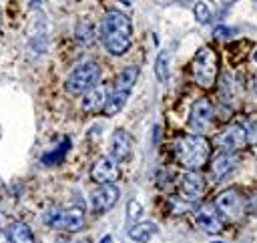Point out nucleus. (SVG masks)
<instances>
[{
    "mask_svg": "<svg viewBox=\"0 0 257 243\" xmlns=\"http://www.w3.org/2000/svg\"><path fill=\"white\" fill-rule=\"evenodd\" d=\"M100 40L110 54L122 56L133 42L131 18L120 10H108L100 20Z\"/></svg>",
    "mask_w": 257,
    "mask_h": 243,
    "instance_id": "obj_1",
    "label": "nucleus"
},
{
    "mask_svg": "<svg viewBox=\"0 0 257 243\" xmlns=\"http://www.w3.org/2000/svg\"><path fill=\"white\" fill-rule=\"evenodd\" d=\"M177 163L187 171H201L211 155V143L203 135H183L173 143Z\"/></svg>",
    "mask_w": 257,
    "mask_h": 243,
    "instance_id": "obj_2",
    "label": "nucleus"
},
{
    "mask_svg": "<svg viewBox=\"0 0 257 243\" xmlns=\"http://www.w3.org/2000/svg\"><path fill=\"white\" fill-rule=\"evenodd\" d=\"M191 70H193L195 82L201 88H213L219 76V54L211 46H201L195 52Z\"/></svg>",
    "mask_w": 257,
    "mask_h": 243,
    "instance_id": "obj_3",
    "label": "nucleus"
},
{
    "mask_svg": "<svg viewBox=\"0 0 257 243\" xmlns=\"http://www.w3.org/2000/svg\"><path fill=\"white\" fill-rule=\"evenodd\" d=\"M42 221L50 229L76 233L84 227V211L78 207H54V209L44 211Z\"/></svg>",
    "mask_w": 257,
    "mask_h": 243,
    "instance_id": "obj_4",
    "label": "nucleus"
},
{
    "mask_svg": "<svg viewBox=\"0 0 257 243\" xmlns=\"http://www.w3.org/2000/svg\"><path fill=\"white\" fill-rule=\"evenodd\" d=\"M98 78H100V66H98L96 62L88 60V62L78 64V66L66 76L64 88H66V92H70V94H84L86 90H90L92 86H96Z\"/></svg>",
    "mask_w": 257,
    "mask_h": 243,
    "instance_id": "obj_5",
    "label": "nucleus"
},
{
    "mask_svg": "<svg viewBox=\"0 0 257 243\" xmlns=\"http://www.w3.org/2000/svg\"><path fill=\"white\" fill-rule=\"evenodd\" d=\"M215 118V108L211 104V100L207 96H201L193 102L191 112H189V129L193 131V135H205Z\"/></svg>",
    "mask_w": 257,
    "mask_h": 243,
    "instance_id": "obj_6",
    "label": "nucleus"
},
{
    "mask_svg": "<svg viewBox=\"0 0 257 243\" xmlns=\"http://www.w3.org/2000/svg\"><path fill=\"white\" fill-rule=\"evenodd\" d=\"M213 207L217 209V213L221 217L235 221V219L243 217V213H245V197L237 189H225L223 193L217 195Z\"/></svg>",
    "mask_w": 257,
    "mask_h": 243,
    "instance_id": "obj_7",
    "label": "nucleus"
},
{
    "mask_svg": "<svg viewBox=\"0 0 257 243\" xmlns=\"http://www.w3.org/2000/svg\"><path fill=\"white\" fill-rule=\"evenodd\" d=\"M213 143H215V147H219L225 153H235V151H239L247 145L245 127L243 125H229L219 135H215Z\"/></svg>",
    "mask_w": 257,
    "mask_h": 243,
    "instance_id": "obj_8",
    "label": "nucleus"
},
{
    "mask_svg": "<svg viewBox=\"0 0 257 243\" xmlns=\"http://www.w3.org/2000/svg\"><path fill=\"white\" fill-rule=\"evenodd\" d=\"M205 187H207L205 177L199 171H185L179 177V193H181V199L187 203L201 199L205 193Z\"/></svg>",
    "mask_w": 257,
    "mask_h": 243,
    "instance_id": "obj_9",
    "label": "nucleus"
},
{
    "mask_svg": "<svg viewBox=\"0 0 257 243\" xmlns=\"http://www.w3.org/2000/svg\"><path fill=\"white\" fill-rule=\"evenodd\" d=\"M193 219H195V225H197L201 231L209 233V235H217V233H221V229H223L221 215L217 213V209H215L213 205H203V207H199V209L195 211Z\"/></svg>",
    "mask_w": 257,
    "mask_h": 243,
    "instance_id": "obj_10",
    "label": "nucleus"
},
{
    "mask_svg": "<svg viewBox=\"0 0 257 243\" xmlns=\"http://www.w3.org/2000/svg\"><path fill=\"white\" fill-rule=\"evenodd\" d=\"M237 167H239V157H237L235 153H225V151H221V153L215 155L213 161H211V179L219 183V181L227 179Z\"/></svg>",
    "mask_w": 257,
    "mask_h": 243,
    "instance_id": "obj_11",
    "label": "nucleus"
},
{
    "mask_svg": "<svg viewBox=\"0 0 257 243\" xmlns=\"http://www.w3.org/2000/svg\"><path fill=\"white\" fill-rule=\"evenodd\" d=\"M90 179L98 185L114 183L118 179V165L110 157H100L90 167Z\"/></svg>",
    "mask_w": 257,
    "mask_h": 243,
    "instance_id": "obj_12",
    "label": "nucleus"
},
{
    "mask_svg": "<svg viewBox=\"0 0 257 243\" xmlns=\"http://www.w3.org/2000/svg\"><path fill=\"white\" fill-rule=\"evenodd\" d=\"M118 195H120V191H118V187H116L114 183L100 185V187L92 193V199H90L92 209H94L96 213H106L108 209H112V207L116 205Z\"/></svg>",
    "mask_w": 257,
    "mask_h": 243,
    "instance_id": "obj_13",
    "label": "nucleus"
},
{
    "mask_svg": "<svg viewBox=\"0 0 257 243\" xmlns=\"http://www.w3.org/2000/svg\"><path fill=\"white\" fill-rule=\"evenodd\" d=\"M133 153V137L124 129H116L110 137V153L108 157L114 163H122Z\"/></svg>",
    "mask_w": 257,
    "mask_h": 243,
    "instance_id": "obj_14",
    "label": "nucleus"
},
{
    "mask_svg": "<svg viewBox=\"0 0 257 243\" xmlns=\"http://www.w3.org/2000/svg\"><path fill=\"white\" fill-rule=\"evenodd\" d=\"M106 102V90L104 86H92L82 96V110L84 112H98L104 108Z\"/></svg>",
    "mask_w": 257,
    "mask_h": 243,
    "instance_id": "obj_15",
    "label": "nucleus"
},
{
    "mask_svg": "<svg viewBox=\"0 0 257 243\" xmlns=\"http://www.w3.org/2000/svg\"><path fill=\"white\" fill-rule=\"evenodd\" d=\"M6 233H8V241H10V243H36L32 229H30L24 221H14V223H10L8 229H6Z\"/></svg>",
    "mask_w": 257,
    "mask_h": 243,
    "instance_id": "obj_16",
    "label": "nucleus"
},
{
    "mask_svg": "<svg viewBox=\"0 0 257 243\" xmlns=\"http://www.w3.org/2000/svg\"><path fill=\"white\" fill-rule=\"evenodd\" d=\"M157 231H159L157 223H153V221H141V223L131 225L128 237H131L133 241H137V243H147L153 235H157Z\"/></svg>",
    "mask_w": 257,
    "mask_h": 243,
    "instance_id": "obj_17",
    "label": "nucleus"
},
{
    "mask_svg": "<svg viewBox=\"0 0 257 243\" xmlns=\"http://www.w3.org/2000/svg\"><path fill=\"white\" fill-rule=\"evenodd\" d=\"M137 78H139V66L131 64V66H126V68H122V70H120V74L116 76V80H114V86H112V88H116V90H122V92H128V94H131V90L135 88Z\"/></svg>",
    "mask_w": 257,
    "mask_h": 243,
    "instance_id": "obj_18",
    "label": "nucleus"
},
{
    "mask_svg": "<svg viewBox=\"0 0 257 243\" xmlns=\"http://www.w3.org/2000/svg\"><path fill=\"white\" fill-rule=\"evenodd\" d=\"M68 149H70V139H62V143H60L54 151L42 155V163H44V165H58V163H62V159L66 157Z\"/></svg>",
    "mask_w": 257,
    "mask_h": 243,
    "instance_id": "obj_19",
    "label": "nucleus"
},
{
    "mask_svg": "<svg viewBox=\"0 0 257 243\" xmlns=\"http://www.w3.org/2000/svg\"><path fill=\"white\" fill-rule=\"evenodd\" d=\"M155 74L159 82H167L169 80V52L163 50L159 52L157 60H155Z\"/></svg>",
    "mask_w": 257,
    "mask_h": 243,
    "instance_id": "obj_20",
    "label": "nucleus"
},
{
    "mask_svg": "<svg viewBox=\"0 0 257 243\" xmlns=\"http://www.w3.org/2000/svg\"><path fill=\"white\" fill-rule=\"evenodd\" d=\"M94 26L88 22V20H82V22H78V26H76V40L78 42H82V44H90L92 40H94Z\"/></svg>",
    "mask_w": 257,
    "mask_h": 243,
    "instance_id": "obj_21",
    "label": "nucleus"
},
{
    "mask_svg": "<svg viewBox=\"0 0 257 243\" xmlns=\"http://www.w3.org/2000/svg\"><path fill=\"white\" fill-rule=\"evenodd\" d=\"M219 94H221V100L223 102H231L233 100V76L229 72H225L219 80Z\"/></svg>",
    "mask_w": 257,
    "mask_h": 243,
    "instance_id": "obj_22",
    "label": "nucleus"
},
{
    "mask_svg": "<svg viewBox=\"0 0 257 243\" xmlns=\"http://www.w3.org/2000/svg\"><path fill=\"white\" fill-rule=\"evenodd\" d=\"M193 14H195L197 22H201V24H207V22L211 20V8L207 6V2H205V0H199V2L195 4Z\"/></svg>",
    "mask_w": 257,
    "mask_h": 243,
    "instance_id": "obj_23",
    "label": "nucleus"
},
{
    "mask_svg": "<svg viewBox=\"0 0 257 243\" xmlns=\"http://www.w3.org/2000/svg\"><path fill=\"white\" fill-rule=\"evenodd\" d=\"M128 213H126V217H128V221H137L139 217H141V213H143V207H141V203L139 201H128Z\"/></svg>",
    "mask_w": 257,
    "mask_h": 243,
    "instance_id": "obj_24",
    "label": "nucleus"
},
{
    "mask_svg": "<svg viewBox=\"0 0 257 243\" xmlns=\"http://www.w3.org/2000/svg\"><path fill=\"white\" fill-rule=\"evenodd\" d=\"M245 137H247V145H257V120H251L245 127Z\"/></svg>",
    "mask_w": 257,
    "mask_h": 243,
    "instance_id": "obj_25",
    "label": "nucleus"
},
{
    "mask_svg": "<svg viewBox=\"0 0 257 243\" xmlns=\"http://www.w3.org/2000/svg\"><path fill=\"white\" fill-rule=\"evenodd\" d=\"M231 28H227V26H217L215 28V36H219V38H225V36H231Z\"/></svg>",
    "mask_w": 257,
    "mask_h": 243,
    "instance_id": "obj_26",
    "label": "nucleus"
},
{
    "mask_svg": "<svg viewBox=\"0 0 257 243\" xmlns=\"http://www.w3.org/2000/svg\"><path fill=\"white\" fill-rule=\"evenodd\" d=\"M251 90H253V94L257 96V74H255L253 80H251Z\"/></svg>",
    "mask_w": 257,
    "mask_h": 243,
    "instance_id": "obj_27",
    "label": "nucleus"
},
{
    "mask_svg": "<svg viewBox=\"0 0 257 243\" xmlns=\"http://www.w3.org/2000/svg\"><path fill=\"white\" fill-rule=\"evenodd\" d=\"M100 243H112V237L110 235H106V237H102V241Z\"/></svg>",
    "mask_w": 257,
    "mask_h": 243,
    "instance_id": "obj_28",
    "label": "nucleus"
},
{
    "mask_svg": "<svg viewBox=\"0 0 257 243\" xmlns=\"http://www.w3.org/2000/svg\"><path fill=\"white\" fill-rule=\"evenodd\" d=\"M54 243H70V241H66V239H58V241H54Z\"/></svg>",
    "mask_w": 257,
    "mask_h": 243,
    "instance_id": "obj_29",
    "label": "nucleus"
},
{
    "mask_svg": "<svg viewBox=\"0 0 257 243\" xmlns=\"http://www.w3.org/2000/svg\"><path fill=\"white\" fill-rule=\"evenodd\" d=\"M253 60H255V62H257V50H255V54H253Z\"/></svg>",
    "mask_w": 257,
    "mask_h": 243,
    "instance_id": "obj_30",
    "label": "nucleus"
},
{
    "mask_svg": "<svg viewBox=\"0 0 257 243\" xmlns=\"http://www.w3.org/2000/svg\"><path fill=\"white\" fill-rule=\"evenodd\" d=\"M0 22H2V10H0Z\"/></svg>",
    "mask_w": 257,
    "mask_h": 243,
    "instance_id": "obj_31",
    "label": "nucleus"
},
{
    "mask_svg": "<svg viewBox=\"0 0 257 243\" xmlns=\"http://www.w3.org/2000/svg\"><path fill=\"white\" fill-rule=\"evenodd\" d=\"M215 243H223V241H215Z\"/></svg>",
    "mask_w": 257,
    "mask_h": 243,
    "instance_id": "obj_32",
    "label": "nucleus"
}]
</instances>
